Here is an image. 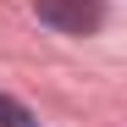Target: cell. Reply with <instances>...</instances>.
Segmentation results:
<instances>
[{
    "label": "cell",
    "instance_id": "1",
    "mask_svg": "<svg viewBox=\"0 0 127 127\" xmlns=\"http://www.w3.org/2000/svg\"><path fill=\"white\" fill-rule=\"evenodd\" d=\"M33 17L55 33H72V39H89L105 22V0H33Z\"/></svg>",
    "mask_w": 127,
    "mask_h": 127
},
{
    "label": "cell",
    "instance_id": "2",
    "mask_svg": "<svg viewBox=\"0 0 127 127\" xmlns=\"http://www.w3.org/2000/svg\"><path fill=\"white\" fill-rule=\"evenodd\" d=\"M0 127H39L28 105H17L11 94H0Z\"/></svg>",
    "mask_w": 127,
    "mask_h": 127
}]
</instances>
